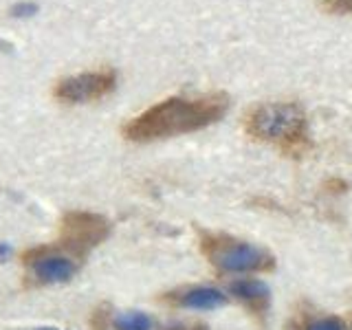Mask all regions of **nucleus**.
Wrapping results in <instances>:
<instances>
[{
  "instance_id": "obj_14",
  "label": "nucleus",
  "mask_w": 352,
  "mask_h": 330,
  "mask_svg": "<svg viewBox=\"0 0 352 330\" xmlns=\"http://www.w3.org/2000/svg\"><path fill=\"white\" fill-rule=\"evenodd\" d=\"M326 187H333L330 192H344V187H348V185L344 181H339V179H333V181L326 183Z\"/></svg>"
},
{
  "instance_id": "obj_4",
  "label": "nucleus",
  "mask_w": 352,
  "mask_h": 330,
  "mask_svg": "<svg viewBox=\"0 0 352 330\" xmlns=\"http://www.w3.org/2000/svg\"><path fill=\"white\" fill-rule=\"evenodd\" d=\"M110 236V220L93 212H69L60 225V247L84 258Z\"/></svg>"
},
{
  "instance_id": "obj_12",
  "label": "nucleus",
  "mask_w": 352,
  "mask_h": 330,
  "mask_svg": "<svg viewBox=\"0 0 352 330\" xmlns=\"http://www.w3.org/2000/svg\"><path fill=\"white\" fill-rule=\"evenodd\" d=\"M33 14H38L36 3H18V5L11 7V16L14 18H29Z\"/></svg>"
},
{
  "instance_id": "obj_5",
  "label": "nucleus",
  "mask_w": 352,
  "mask_h": 330,
  "mask_svg": "<svg viewBox=\"0 0 352 330\" xmlns=\"http://www.w3.org/2000/svg\"><path fill=\"white\" fill-rule=\"evenodd\" d=\"M117 75L110 69L82 73L73 77H64L53 88V97L62 104H88L97 102L115 91Z\"/></svg>"
},
{
  "instance_id": "obj_3",
  "label": "nucleus",
  "mask_w": 352,
  "mask_h": 330,
  "mask_svg": "<svg viewBox=\"0 0 352 330\" xmlns=\"http://www.w3.org/2000/svg\"><path fill=\"white\" fill-rule=\"evenodd\" d=\"M198 245L207 262L220 273H267L275 269L273 253L227 234L203 231Z\"/></svg>"
},
{
  "instance_id": "obj_2",
  "label": "nucleus",
  "mask_w": 352,
  "mask_h": 330,
  "mask_svg": "<svg viewBox=\"0 0 352 330\" xmlns=\"http://www.w3.org/2000/svg\"><path fill=\"white\" fill-rule=\"evenodd\" d=\"M242 126L253 141L273 146L286 157H302L313 148L306 110L297 102H267L253 106L242 119Z\"/></svg>"
},
{
  "instance_id": "obj_16",
  "label": "nucleus",
  "mask_w": 352,
  "mask_h": 330,
  "mask_svg": "<svg viewBox=\"0 0 352 330\" xmlns=\"http://www.w3.org/2000/svg\"><path fill=\"white\" fill-rule=\"evenodd\" d=\"M36 330H58V328H36Z\"/></svg>"
},
{
  "instance_id": "obj_1",
  "label": "nucleus",
  "mask_w": 352,
  "mask_h": 330,
  "mask_svg": "<svg viewBox=\"0 0 352 330\" xmlns=\"http://www.w3.org/2000/svg\"><path fill=\"white\" fill-rule=\"evenodd\" d=\"M229 110L227 93H209L201 97H170L124 126L128 141L148 143L203 130L220 121Z\"/></svg>"
},
{
  "instance_id": "obj_9",
  "label": "nucleus",
  "mask_w": 352,
  "mask_h": 330,
  "mask_svg": "<svg viewBox=\"0 0 352 330\" xmlns=\"http://www.w3.org/2000/svg\"><path fill=\"white\" fill-rule=\"evenodd\" d=\"M113 324L117 330H152V319L139 311L121 313L119 317H115Z\"/></svg>"
},
{
  "instance_id": "obj_15",
  "label": "nucleus",
  "mask_w": 352,
  "mask_h": 330,
  "mask_svg": "<svg viewBox=\"0 0 352 330\" xmlns=\"http://www.w3.org/2000/svg\"><path fill=\"white\" fill-rule=\"evenodd\" d=\"M11 251H14V249H11L7 242H0V260H7L11 256Z\"/></svg>"
},
{
  "instance_id": "obj_10",
  "label": "nucleus",
  "mask_w": 352,
  "mask_h": 330,
  "mask_svg": "<svg viewBox=\"0 0 352 330\" xmlns=\"http://www.w3.org/2000/svg\"><path fill=\"white\" fill-rule=\"evenodd\" d=\"M319 7H322L326 14H333V16L352 14V0H319Z\"/></svg>"
},
{
  "instance_id": "obj_11",
  "label": "nucleus",
  "mask_w": 352,
  "mask_h": 330,
  "mask_svg": "<svg viewBox=\"0 0 352 330\" xmlns=\"http://www.w3.org/2000/svg\"><path fill=\"white\" fill-rule=\"evenodd\" d=\"M304 330H344V322L339 317H322L315 319V322L306 324Z\"/></svg>"
},
{
  "instance_id": "obj_8",
  "label": "nucleus",
  "mask_w": 352,
  "mask_h": 330,
  "mask_svg": "<svg viewBox=\"0 0 352 330\" xmlns=\"http://www.w3.org/2000/svg\"><path fill=\"white\" fill-rule=\"evenodd\" d=\"M229 293L256 315H264L271 304V291L262 280H253V278L236 280L229 284Z\"/></svg>"
},
{
  "instance_id": "obj_13",
  "label": "nucleus",
  "mask_w": 352,
  "mask_h": 330,
  "mask_svg": "<svg viewBox=\"0 0 352 330\" xmlns=\"http://www.w3.org/2000/svg\"><path fill=\"white\" fill-rule=\"evenodd\" d=\"M165 330H209L205 324H172Z\"/></svg>"
},
{
  "instance_id": "obj_6",
  "label": "nucleus",
  "mask_w": 352,
  "mask_h": 330,
  "mask_svg": "<svg viewBox=\"0 0 352 330\" xmlns=\"http://www.w3.org/2000/svg\"><path fill=\"white\" fill-rule=\"evenodd\" d=\"M25 264L29 267V278L36 284H64L77 273L75 260L49 253V247L27 251Z\"/></svg>"
},
{
  "instance_id": "obj_7",
  "label": "nucleus",
  "mask_w": 352,
  "mask_h": 330,
  "mask_svg": "<svg viewBox=\"0 0 352 330\" xmlns=\"http://www.w3.org/2000/svg\"><path fill=\"white\" fill-rule=\"evenodd\" d=\"M161 300L170 306L181 308H194V311H212L227 304V295L218 289H209V286H187L172 293H165Z\"/></svg>"
}]
</instances>
